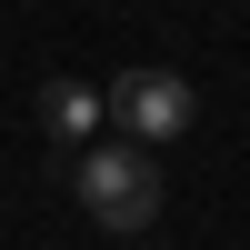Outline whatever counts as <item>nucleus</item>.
Returning <instances> with one entry per match:
<instances>
[{"instance_id": "nucleus-2", "label": "nucleus", "mask_w": 250, "mask_h": 250, "mask_svg": "<svg viewBox=\"0 0 250 250\" xmlns=\"http://www.w3.org/2000/svg\"><path fill=\"white\" fill-rule=\"evenodd\" d=\"M100 110L120 120V130L140 140V150H160V140H180L200 120V100H190V80L180 70H160V60H140V70H120L110 90H100Z\"/></svg>"}, {"instance_id": "nucleus-3", "label": "nucleus", "mask_w": 250, "mask_h": 250, "mask_svg": "<svg viewBox=\"0 0 250 250\" xmlns=\"http://www.w3.org/2000/svg\"><path fill=\"white\" fill-rule=\"evenodd\" d=\"M100 120H110V110H100V90H90V80H40V130H50L60 150H70V140H90Z\"/></svg>"}, {"instance_id": "nucleus-1", "label": "nucleus", "mask_w": 250, "mask_h": 250, "mask_svg": "<svg viewBox=\"0 0 250 250\" xmlns=\"http://www.w3.org/2000/svg\"><path fill=\"white\" fill-rule=\"evenodd\" d=\"M80 210L100 220V230H150L160 220V160L140 150V140H100V150H80Z\"/></svg>"}]
</instances>
